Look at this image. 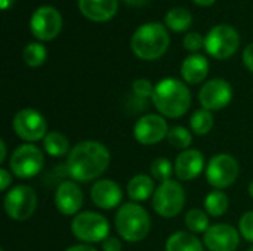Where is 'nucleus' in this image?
<instances>
[{"instance_id": "obj_1", "label": "nucleus", "mask_w": 253, "mask_h": 251, "mask_svg": "<svg viewBox=\"0 0 253 251\" xmlns=\"http://www.w3.org/2000/svg\"><path fill=\"white\" fill-rule=\"evenodd\" d=\"M111 155L108 148L98 141L76 143L67 155V175L76 182H92L99 179L108 169Z\"/></svg>"}, {"instance_id": "obj_2", "label": "nucleus", "mask_w": 253, "mask_h": 251, "mask_svg": "<svg viewBox=\"0 0 253 251\" xmlns=\"http://www.w3.org/2000/svg\"><path fill=\"white\" fill-rule=\"evenodd\" d=\"M151 101L163 117L179 118L185 115L191 107V92L185 83L169 77L154 86Z\"/></svg>"}, {"instance_id": "obj_3", "label": "nucleus", "mask_w": 253, "mask_h": 251, "mask_svg": "<svg viewBox=\"0 0 253 251\" xmlns=\"http://www.w3.org/2000/svg\"><path fill=\"white\" fill-rule=\"evenodd\" d=\"M114 226L122 240L139 243L145 240L151 231V217L138 203H125L116 213Z\"/></svg>"}, {"instance_id": "obj_4", "label": "nucleus", "mask_w": 253, "mask_h": 251, "mask_svg": "<svg viewBox=\"0 0 253 251\" xmlns=\"http://www.w3.org/2000/svg\"><path fill=\"white\" fill-rule=\"evenodd\" d=\"M169 43L170 38L165 25L148 22L136 28L130 40V47L139 59L156 61L166 53Z\"/></svg>"}, {"instance_id": "obj_5", "label": "nucleus", "mask_w": 253, "mask_h": 251, "mask_svg": "<svg viewBox=\"0 0 253 251\" xmlns=\"http://www.w3.org/2000/svg\"><path fill=\"white\" fill-rule=\"evenodd\" d=\"M71 232L76 240L83 244L102 243L108 238L110 222L105 216L96 212H80L73 217Z\"/></svg>"}, {"instance_id": "obj_6", "label": "nucleus", "mask_w": 253, "mask_h": 251, "mask_svg": "<svg viewBox=\"0 0 253 251\" xmlns=\"http://www.w3.org/2000/svg\"><path fill=\"white\" fill-rule=\"evenodd\" d=\"M185 189L178 180H166L156 188L153 195V209L154 212L165 219L176 217L185 206Z\"/></svg>"}, {"instance_id": "obj_7", "label": "nucleus", "mask_w": 253, "mask_h": 251, "mask_svg": "<svg viewBox=\"0 0 253 251\" xmlns=\"http://www.w3.org/2000/svg\"><path fill=\"white\" fill-rule=\"evenodd\" d=\"M6 215L16 220H28L37 210V194L30 185H16L9 189L3 198Z\"/></svg>"}, {"instance_id": "obj_8", "label": "nucleus", "mask_w": 253, "mask_h": 251, "mask_svg": "<svg viewBox=\"0 0 253 251\" xmlns=\"http://www.w3.org/2000/svg\"><path fill=\"white\" fill-rule=\"evenodd\" d=\"M44 166V154L34 143L19 145L9 160L10 172L19 179H31L37 176Z\"/></svg>"}, {"instance_id": "obj_9", "label": "nucleus", "mask_w": 253, "mask_h": 251, "mask_svg": "<svg viewBox=\"0 0 253 251\" xmlns=\"http://www.w3.org/2000/svg\"><path fill=\"white\" fill-rule=\"evenodd\" d=\"M240 175L239 161L231 154H216L206 166V179L215 189H225L231 186Z\"/></svg>"}, {"instance_id": "obj_10", "label": "nucleus", "mask_w": 253, "mask_h": 251, "mask_svg": "<svg viewBox=\"0 0 253 251\" xmlns=\"http://www.w3.org/2000/svg\"><path fill=\"white\" fill-rule=\"evenodd\" d=\"M239 44L240 36L237 30L225 24L213 27L205 38V49L215 59L231 58L237 52Z\"/></svg>"}, {"instance_id": "obj_11", "label": "nucleus", "mask_w": 253, "mask_h": 251, "mask_svg": "<svg viewBox=\"0 0 253 251\" xmlns=\"http://www.w3.org/2000/svg\"><path fill=\"white\" fill-rule=\"evenodd\" d=\"M12 127L19 139L30 143L43 141L44 136L49 133L46 118L43 117L42 112L33 108L19 109L12 120Z\"/></svg>"}, {"instance_id": "obj_12", "label": "nucleus", "mask_w": 253, "mask_h": 251, "mask_svg": "<svg viewBox=\"0 0 253 251\" xmlns=\"http://www.w3.org/2000/svg\"><path fill=\"white\" fill-rule=\"evenodd\" d=\"M31 33L42 41L53 40L62 28V16L53 6H40L30 21Z\"/></svg>"}, {"instance_id": "obj_13", "label": "nucleus", "mask_w": 253, "mask_h": 251, "mask_svg": "<svg viewBox=\"0 0 253 251\" xmlns=\"http://www.w3.org/2000/svg\"><path fill=\"white\" fill-rule=\"evenodd\" d=\"M169 126L163 115L147 114L142 115L133 126V136L136 142L145 146L157 145L168 138Z\"/></svg>"}, {"instance_id": "obj_14", "label": "nucleus", "mask_w": 253, "mask_h": 251, "mask_svg": "<svg viewBox=\"0 0 253 251\" xmlns=\"http://www.w3.org/2000/svg\"><path fill=\"white\" fill-rule=\"evenodd\" d=\"M233 99V87L224 78H212L206 81L200 92L199 101L208 111H221Z\"/></svg>"}, {"instance_id": "obj_15", "label": "nucleus", "mask_w": 253, "mask_h": 251, "mask_svg": "<svg viewBox=\"0 0 253 251\" xmlns=\"http://www.w3.org/2000/svg\"><path fill=\"white\" fill-rule=\"evenodd\" d=\"M240 232L228 223L211 225L203 235V244L211 251H236L240 246Z\"/></svg>"}, {"instance_id": "obj_16", "label": "nucleus", "mask_w": 253, "mask_h": 251, "mask_svg": "<svg viewBox=\"0 0 253 251\" xmlns=\"http://www.w3.org/2000/svg\"><path fill=\"white\" fill-rule=\"evenodd\" d=\"M56 210L64 216H76L80 213L84 195L82 188L74 180H64L58 185L53 197Z\"/></svg>"}, {"instance_id": "obj_17", "label": "nucleus", "mask_w": 253, "mask_h": 251, "mask_svg": "<svg viewBox=\"0 0 253 251\" xmlns=\"http://www.w3.org/2000/svg\"><path fill=\"white\" fill-rule=\"evenodd\" d=\"M90 200L102 210H113L120 206L123 191L120 185L111 179H98L90 188Z\"/></svg>"}, {"instance_id": "obj_18", "label": "nucleus", "mask_w": 253, "mask_h": 251, "mask_svg": "<svg viewBox=\"0 0 253 251\" xmlns=\"http://www.w3.org/2000/svg\"><path fill=\"white\" fill-rule=\"evenodd\" d=\"M175 176L182 182H190L197 179L203 170H206L205 166V157L199 149H185L181 151V154L176 157L175 164Z\"/></svg>"}, {"instance_id": "obj_19", "label": "nucleus", "mask_w": 253, "mask_h": 251, "mask_svg": "<svg viewBox=\"0 0 253 251\" xmlns=\"http://www.w3.org/2000/svg\"><path fill=\"white\" fill-rule=\"evenodd\" d=\"M79 9L93 22L110 21L117 12V0H79Z\"/></svg>"}, {"instance_id": "obj_20", "label": "nucleus", "mask_w": 253, "mask_h": 251, "mask_svg": "<svg viewBox=\"0 0 253 251\" xmlns=\"http://www.w3.org/2000/svg\"><path fill=\"white\" fill-rule=\"evenodd\" d=\"M209 74V62L206 56L200 53L190 55L184 59L181 65V75L188 84L202 83Z\"/></svg>"}, {"instance_id": "obj_21", "label": "nucleus", "mask_w": 253, "mask_h": 251, "mask_svg": "<svg viewBox=\"0 0 253 251\" xmlns=\"http://www.w3.org/2000/svg\"><path fill=\"white\" fill-rule=\"evenodd\" d=\"M126 192H127V197L133 203L147 201L156 192V189H154V179L151 176L142 175V173L141 175H135L127 182Z\"/></svg>"}, {"instance_id": "obj_22", "label": "nucleus", "mask_w": 253, "mask_h": 251, "mask_svg": "<svg viewBox=\"0 0 253 251\" xmlns=\"http://www.w3.org/2000/svg\"><path fill=\"white\" fill-rule=\"evenodd\" d=\"M166 251H205L202 241L191 232L178 231L173 232L165 246Z\"/></svg>"}, {"instance_id": "obj_23", "label": "nucleus", "mask_w": 253, "mask_h": 251, "mask_svg": "<svg viewBox=\"0 0 253 251\" xmlns=\"http://www.w3.org/2000/svg\"><path fill=\"white\" fill-rule=\"evenodd\" d=\"M43 148L53 158L65 157L71 151L67 136L62 135L61 132H49L43 139Z\"/></svg>"}, {"instance_id": "obj_24", "label": "nucleus", "mask_w": 253, "mask_h": 251, "mask_svg": "<svg viewBox=\"0 0 253 251\" xmlns=\"http://www.w3.org/2000/svg\"><path fill=\"white\" fill-rule=\"evenodd\" d=\"M228 206H230V198L221 189H215L209 192L205 198V212L212 217L224 216L228 210Z\"/></svg>"}, {"instance_id": "obj_25", "label": "nucleus", "mask_w": 253, "mask_h": 251, "mask_svg": "<svg viewBox=\"0 0 253 251\" xmlns=\"http://www.w3.org/2000/svg\"><path fill=\"white\" fill-rule=\"evenodd\" d=\"M165 22L166 27L175 33H182L187 31L193 22V16L190 13V10L184 9V7H172L166 16H165Z\"/></svg>"}, {"instance_id": "obj_26", "label": "nucleus", "mask_w": 253, "mask_h": 251, "mask_svg": "<svg viewBox=\"0 0 253 251\" xmlns=\"http://www.w3.org/2000/svg\"><path fill=\"white\" fill-rule=\"evenodd\" d=\"M190 129L193 133L199 136L208 135L213 129V114L212 111H208L205 108H200L193 112L190 118Z\"/></svg>"}, {"instance_id": "obj_27", "label": "nucleus", "mask_w": 253, "mask_h": 251, "mask_svg": "<svg viewBox=\"0 0 253 251\" xmlns=\"http://www.w3.org/2000/svg\"><path fill=\"white\" fill-rule=\"evenodd\" d=\"M185 226L191 234H205L211 228L209 215L200 209H191L185 215Z\"/></svg>"}, {"instance_id": "obj_28", "label": "nucleus", "mask_w": 253, "mask_h": 251, "mask_svg": "<svg viewBox=\"0 0 253 251\" xmlns=\"http://www.w3.org/2000/svg\"><path fill=\"white\" fill-rule=\"evenodd\" d=\"M22 58H24V62L28 67L37 68V67H40V65L44 64V61L47 58V50L40 43H30V44H27L24 47Z\"/></svg>"}, {"instance_id": "obj_29", "label": "nucleus", "mask_w": 253, "mask_h": 251, "mask_svg": "<svg viewBox=\"0 0 253 251\" xmlns=\"http://www.w3.org/2000/svg\"><path fill=\"white\" fill-rule=\"evenodd\" d=\"M168 142L173 148L181 149V151H185V149H190V145L193 142V135L184 126H173L172 129H169Z\"/></svg>"}, {"instance_id": "obj_30", "label": "nucleus", "mask_w": 253, "mask_h": 251, "mask_svg": "<svg viewBox=\"0 0 253 251\" xmlns=\"http://www.w3.org/2000/svg\"><path fill=\"white\" fill-rule=\"evenodd\" d=\"M150 172H151V178L154 180H159L160 183H163L166 180H170L172 175L175 173V169H173V164L168 158L159 157L151 163Z\"/></svg>"}, {"instance_id": "obj_31", "label": "nucleus", "mask_w": 253, "mask_h": 251, "mask_svg": "<svg viewBox=\"0 0 253 251\" xmlns=\"http://www.w3.org/2000/svg\"><path fill=\"white\" fill-rule=\"evenodd\" d=\"M132 90H133V95L139 99H148V98H153V93H154V86L150 80L147 78H136L132 84Z\"/></svg>"}, {"instance_id": "obj_32", "label": "nucleus", "mask_w": 253, "mask_h": 251, "mask_svg": "<svg viewBox=\"0 0 253 251\" xmlns=\"http://www.w3.org/2000/svg\"><path fill=\"white\" fill-rule=\"evenodd\" d=\"M239 232L248 243H253V210L242 215L239 220Z\"/></svg>"}, {"instance_id": "obj_33", "label": "nucleus", "mask_w": 253, "mask_h": 251, "mask_svg": "<svg viewBox=\"0 0 253 251\" xmlns=\"http://www.w3.org/2000/svg\"><path fill=\"white\" fill-rule=\"evenodd\" d=\"M205 46V38L199 33H188L184 37V47L190 52H197Z\"/></svg>"}, {"instance_id": "obj_34", "label": "nucleus", "mask_w": 253, "mask_h": 251, "mask_svg": "<svg viewBox=\"0 0 253 251\" xmlns=\"http://www.w3.org/2000/svg\"><path fill=\"white\" fill-rule=\"evenodd\" d=\"M101 244H102V251H122V249H123L122 241L116 237H108Z\"/></svg>"}, {"instance_id": "obj_35", "label": "nucleus", "mask_w": 253, "mask_h": 251, "mask_svg": "<svg viewBox=\"0 0 253 251\" xmlns=\"http://www.w3.org/2000/svg\"><path fill=\"white\" fill-rule=\"evenodd\" d=\"M12 185V175L6 169H0V189L4 192Z\"/></svg>"}, {"instance_id": "obj_36", "label": "nucleus", "mask_w": 253, "mask_h": 251, "mask_svg": "<svg viewBox=\"0 0 253 251\" xmlns=\"http://www.w3.org/2000/svg\"><path fill=\"white\" fill-rule=\"evenodd\" d=\"M243 64L246 65L249 71L253 72V43H251L243 52Z\"/></svg>"}, {"instance_id": "obj_37", "label": "nucleus", "mask_w": 253, "mask_h": 251, "mask_svg": "<svg viewBox=\"0 0 253 251\" xmlns=\"http://www.w3.org/2000/svg\"><path fill=\"white\" fill-rule=\"evenodd\" d=\"M65 251H96L90 244H77V246H71Z\"/></svg>"}, {"instance_id": "obj_38", "label": "nucleus", "mask_w": 253, "mask_h": 251, "mask_svg": "<svg viewBox=\"0 0 253 251\" xmlns=\"http://www.w3.org/2000/svg\"><path fill=\"white\" fill-rule=\"evenodd\" d=\"M123 1L130 6H135V7H141V6H145L150 3V0H123Z\"/></svg>"}, {"instance_id": "obj_39", "label": "nucleus", "mask_w": 253, "mask_h": 251, "mask_svg": "<svg viewBox=\"0 0 253 251\" xmlns=\"http://www.w3.org/2000/svg\"><path fill=\"white\" fill-rule=\"evenodd\" d=\"M6 155H7L6 142H4V141H0V163H4V160H6Z\"/></svg>"}, {"instance_id": "obj_40", "label": "nucleus", "mask_w": 253, "mask_h": 251, "mask_svg": "<svg viewBox=\"0 0 253 251\" xmlns=\"http://www.w3.org/2000/svg\"><path fill=\"white\" fill-rule=\"evenodd\" d=\"M196 4H199V6H205V7H208V6H212L216 0H193Z\"/></svg>"}, {"instance_id": "obj_41", "label": "nucleus", "mask_w": 253, "mask_h": 251, "mask_svg": "<svg viewBox=\"0 0 253 251\" xmlns=\"http://www.w3.org/2000/svg\"><path fill=\"white\" fill-rule=\"evenodd\" d=\"M13 3V0H1V9L3 10H6V9H9V6Z\"/></svg>"}, {"instance_id": "obj_42", "label": "nucleus", "mask_w": 253, "mask_h": 251, "mask_svg": "<svg viewBox=\"0 0 253 251\" xmlns=\"http://www.w3.org/2000/svg\"><path fill=\"white\" fill-rule=\"evenodd\" d=\"M249 195L253 198V180L251 182V185H249Z\"/></svg>"}, {"instance_id": "obj_43", "label": "nucleus", "mask_w": 253, "mask_h": 251, "mask_svg": "<svg viewBox=\"0 0 253 251\" xmlns=\"http://www.w3.org/2000/svg\"><path fill=\"white\" fill-rule=\"evenodd\" d=\"M0 251H4V249H0Z\"/></svg>"}, {"instance_id": "obj_44", "label": "nucleus", "mask_w": 253, "mask_h": 251, "mask_svg": "<svg viewBox=\"0 0 253 251\" xmlns=\"http://www.w3.org/2000/svg\"><path fill=\"white\" fill-rule=\"evenodd\" d=\"M249 251H253V247H252V249H251V250H249Z\"/></svg>"}]
</instances>
